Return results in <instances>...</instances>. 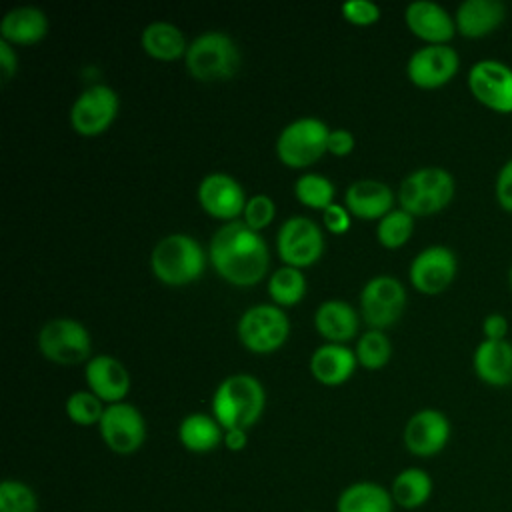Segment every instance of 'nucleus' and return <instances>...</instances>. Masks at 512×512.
<instances>
[{
  "label": "nucleus",
  "instance_id": "obj_1",
  "mask_svg": "<svg viewBox=\"0 0 512 512\" xmlns=\"http://www.w3.org/2000/svg\"><path fill=\"white\" fill-rule=\"evenodd\" d=\"M208 260L224 280L236 286L256 284L270 264L264 236L244 220H230L212 234Z\"/></svg>",
  "mask_w": 512,
  "mask_h": 512
},
{
  "label": "nucleus",
  "instance_id": "obj_2",
  "mask_svg": "<svg viewBox=\"0 0 512 512\" xmlns=\"http://www.w3.org/2000/svg\"><path fill=\"white\" fill-rule=\"evenodd\" d=\"M266 406L262 382L252 374L226 376L212 394V416L224 430H248L258 422Z\"/></svg>",
  "mask_w": 512,
  "mask_h": 512
},
{
  "label": "nucleus",
  "instance_id": "obj_3",
  "mask_svg": "<svg viewBox=\"0 0 512 512\" xmlns=\"http://www.w3.org/2000/svg\"><path fill=\"white\" fill-rule=\"evenodd\" d=\"M206 266L202 244L184 232H172L160 238L150 254V268L158 280L182 286L196 280Z\"/></svg>",
  "mask_w": 512,
  "mask_h": 512
},
{
  "label": "nucleus",
  "instance_id": "obj_4",
  "mask_svg": "<svg viewBox=\"0 0 512 512\" xmlns=\"http://www.w3.org/2000/svg\"><path fill=\"white\" fill-rule=\"evenodd\" d=\"M184 64L196 80H226L240 68V50L226 32L208 30L188 42Z\"/></svg>",
  "mask_w": 512,
  "mask_h": 512
},
{
  "label": "nucleus",
  "instance_id": "obj_5",
  "mask_svg": "<svg viewBox=\"0 0 512 512\" xmlns=\"http://www.w3.org/2000/svg\"><path fill=\"white\" fill-rule=\"evenodd\" d=\"M456 192L454 176L440 166H422L400 182V208L412 216H428L450 204Z\"/></svg>",
  "mask_w": 512,
  "mask_h": 512
},
{
  "label": "nucleus",
  "instance_id": "obj_6",
  "mask_svg": "<svg viewBox=\"0 0 512 512\" xmlns=\"http://www.w3.org/2000/svg\"><path fill=\"white\" fill-rule=\"evenodd\" d=\"M330 128L316 116H302L288 122L276 138L278 158L292 168L316 162L328 150Z\"/></svg>",
  "mask_w": 512,
  "mask_h": 512
},
{
  "label": "nucleus",
  "instance_id": "obj_7",
  "mask_svg": "<svg viewBox=\"0 0 512 512\" xmlns=\"http://www.w3.org/2000/svg\"><path fill=\"white\" fill-rule=\"evenodd\" d=\"M290 334V320L278 304H256L242 312L238 320L240 342L258 354L280 348Z\"/></svg>",
  "mask_w": 512,
  "mask_h": 512
},
{
  "label": "nucleus",
  "instance_id": "obj_8",
  "mask_svg": "<svg viewBox=\"0 0 512 512\" xmlns=\"http://www.w3.org/2000/svg\"><path fill=\"white\" fill-rule=\"evenodd\" d=\"M40 352L58 364H78L92 352V338L86 326L74 318L48 320L38 332Z\"/></svg>",
  "mask_w": 512,
  "mask_h": 512
},
{
  "label": "nucleus",
  "instance_id": "obj_9",
  "mask_svg": "<svg viewBox=\"0 0 512 512\" xmlns=\"http://www.w3.org/2000/svg\"><path fill=\"white\" fill-rule=\"evenodd\" d=\"M468 90L484 108L512 114V66L496 58H482L468 70Z\"/></svg>",
  "mask_w": 512,
  "mask_h": 512
},
{
  "label": "nucleus",
  "instance_id": "obj_10",
  "mask_svg": "<svg viewBox=\"0 0 512 512\" xmlns=\"http://www.w3.org/2000/svg\"><path fill=\"white\" fill-rule=\"evenodd\" d=\"M404 306L406 288L396 276L390 274L372 276L360 292L362 316L376 330L394 324L402 316Z\"/></svg>",
  "mask_w": 512,
  "mask_h": 512
},
{
  "label": "nucleus",
  "instance_id": "obj_11",
  "mask_svg": "<svg viewBox=\"0 0 512 512\" xmlns=\"http://www.w3.org/2000/svg\"><path fill=\"white\" fill-rule=\"evenodd\" d=\"M276 250L288 266H310L322 256V230L308 216H290L278 228Z\"/></svg>",
  "mask_w": 512,
  "mask_h": 512
},
{
  "label": "nucleus",
  "instance_id": "obj_12",
  "mask_svg": "<svg viewBox=\"0 0 512 512\" xmlns=\"http://www.w3.org/2000/svg\"><path fill=\"white\" fill-rule=\"evenodd\" d=\"M98 430L104 444L122 456L136 452L146 440V420L142 412L124 400L104 408Z\"/></svg>",
  "mask_w": 512,
  "mask_h": 512
},
{
  "label": "nucleus",
  "instance_id": "obj_13",
  "mask_svg": "<svg viewBox=\"0 0 512 512\" xmlns=\"http://www.w3.org/2000/svg\"><path fill=\"white\" fill-rule=\"evenodd\" d=\"M120 108L118 92L108 84H92L84 88L72 108H70V124L76 132L84 136H94L104 132L112 120L116 118Z\"/></svg>",
  "mask_w": 512,
  "mask_h": 512
},
{
  "label": "nucleus",
  "instance_id": "obj_14",
  "mask_svg": "<svg viewBox=\"0 0 512 512\" xmlns=\"http://www.w3.org/2000/svg\"><path fill=\"white\" fill-rule=\"evenodd\" d=\"M458 260L452 248L432 244L422 248L410 262V282L422 294H440L456 278Z\"/></svg>",
  "mask_w": 512,
  "mask_h": 512
},
{
  "label": "nucleus",
  "instance_id": "obj_15",
  "mask_svg": "<svg viewBox=\"0 0 512 512\" xmlns=\"http://www.w3.org/2000/svg\"><path fill=\"white\" fill-rule=\"evenodd\" d=\"M460 68V56L450 44H424L406 62V74L420 88H440L448 84Z\"/></svg>",
  "mask_w": 512,
  "mask_h": 512
},
{
  "label": "nucleus",
  "instance_id": "obj_16",
  "mask_svg": "<svg viewBox=\"0 0 512 512\" xmlns=\"http://www.w3.org/2000/svg\"><path fill=\"white\" fill-rule=\"evenodd\" d=\"M450 420L442 410L422 408L414 412L404 426V446L418 458L440 454L450 440Z\"/></svg>",
  "mask_w": 512,
  "mask_h": 512
},
{
  "label": "nucleus",
  "instance_id": "obj_17",
  "mask_svg": "<svg viewBox=\"0 0 512 512\" xmlns=\"http://www.w3.org/2000/svg\"><path fill=\"white\" fill-rule=\"evenodd\" d=\"M246 200L242 184L226 172H210L198 184L200 206L216 218L236 220L244 212Z\"/></svg>",
  "mask_w": 512,
  "mask_h": 512
},
{
  "label": "nucleus",
  "instance_id": "obj_18",
  "mask_svg": "<svg viewBox=\"0 0 512 512\" xmlns=\"http://www.w3.org/2000/svg\"><path fill=\"white\" fill-rule=\"evenodd\" d=\"M406 26L426 44H448L456 34L454 16L432 0H414L404 10Z\"/></svg>",
  "mask_w": 512,
  "mask_h": 512
},
{
  "label": "nucleus",
  "instance_id": "obj_19",
  "mask_svg": "<svg viewBox=\"0 0 512 512\" xmlns=\"http://www.w3.org/2000/svg\"><path fill=\"white\" fill-rule=\"evenodd\" d=\"M88 388L108 404L122 402L130 390L128 368L110 354H96L84 368Z\"/></svg>",
  "mask_w": 512,
  "mask_h": 512
},
{
  "label": "nucleus",
  "instance_id": "obj_20",
  "mask_svg": "<svg viewBox=\"0 0 512 512\" xmlns=\"http://www.w3.org/2000/svg\"><path fill=\"white\" fill-rule=\"evenodd\" d=\"M472 368L480 382L492 388L512 386V342L482 340L472 354Z\"/></svg>",
  "mask_w": 512,
  "mask_h": 512
},
{
  "label": "nucleus",
  "instance_id": "obj_21",
  "mask_svg": "<svg viewBox=\"0 0 512 512\" xmlns=\"http://www.w3.org/2000/svg\"><path fill=\"white\" fill-rule=\"evenodd\" d=\"M506 20V6L500 0H464L458 4L454 22L464 38H486Z\"/></svg>",
  "mask_w": 512,
  "mask_h": 512
},
{
  "label": "nucleus",
  "instance_id": "obj_22",
  "mask_svg": "<svg viewBox=\"0 0 512 512\" xmlns=\"http://www.w3.org/2000/svg\"><path fill=\"white\" fill-rule=\"evenodd\" d=\"M348 212L360 218H382L392 210L394 192L392 188L376 178L354 180L344 194Z\"/></svg>",
  "mask_w": 512,
  "mask_h": 512
},
{
  "label": "nucleus",
  "instance_id": "obj_23",
  "mask_svg": "<svg viewBox=\"0 0 512 512\" xmlns=\"http://www.w3.org/2000/svg\"><path fill=\"white\" fill-rule=\"evenodd\" d=\"M356 354L340 342L320 344L310 356V370L314 378L326 386L342 384L356 368Z\"/></svg>",
  "mask_w": 512,
  "mask_h": 512
},
{
  "label": "nucleus",
  "instance_id": "obj_24",
  "mask_svg": "<svg viewBox=\"0 0 512 512\" xmlns=\"http://www.w3.org/2000/svg\"><path fill=\"white\" fill-rule=\"evenodd\" d=\"M48 32V16L32 4L10 8L0 22V34L10 44H34Z\"/></svg>",
  "mask_w": 512,
  "mask_h": 512
},
{
  "label": "nucleus",
  "instance_id": "obj_25",
  "mask_svg": "<svg viewBox=\"0 0 512 512\" xmlns=\"http://www.w3.org/2000/svg\"><path fill=\"white\" fill-rule=\"evenodd\" d=\"M394 506L390 490L372 480L352 482L336 498V512H392Z\"/></svg>",
  "mask_w": 512,
  "mask_h": 512
},
{
  "label": "nucleus",
  "instance_id": "obj_26",
  "mask_svg": "<svg viewBox=\"0 0 512 512\" xmlns=\"http://www.w3.org/2000/svg\"><path fill=\"white\" fill-rule=\"evenodd\" d=\"M314 326L328 342H344L358 330V316L346 300H324L314 312Z\"/></svg>",
  "mask_w": 512,
  "mask_h": 512
},
{
  "label": "nucleus",
  "instance_id": "obj_27",
  "mask_svg": "<svg viewBox=\"0 0 512 512\" xmlns=\"http://www.w3.org/2000/svg\"><path fill=\"white\" fill-rule=\"evenodd\" d=\"M178 440L186 450L204 454L214 450L224 440V428L212 414L192 412L180 420Z\"/></svg>",
  "mask_w": 512,
  "mask_h": 512
},
{
  "label": "nucleus",
  "instance_id": "obj_28",
  "mask_svg": "<svg viewBox=\"0 0 512 512\" xmlns=\"http://www.w3.org/2000/svg\"><path fill=\"white\" fill-rule=\"evenodd\" d=\"M434 490V482L430 474L424 468L418 466H408L400 470L390 486V494L396 506L404 510H416L422 508Z\"/></svg>",
  "mask_w": 512,
  "mask_h": 512
},
{
  "label": "nucleus",
  "instance_id": "obj_29",
  "mask_svg": "<svg viewBox=\"0 0 512 512\" xmlns=\"http://www.w3.org/2000/svg\"><path fill=\"white\" fill-rule=\"evenodd\" d=\"M140 42L142 48L158 60H174L178 56H184L188 48L184 32L176 24L166 20H154L146 24Z\"/></svg>",
  "mask_w": 512,
  "mask_h": 512
},
{
  "label": "nucleus",
  "instance_id": "obj_30",
  "mask_svg": "<svg viewBox=\"0 0 512 512\" xmlns=\"http://www.w3.org/2000/svg\"><path fill=\"white\" fill-rule=\"evenodd\" d=\"M268 294L278 306H294L306 294V278L296 266H282L268 280Z\"/></svg>",
  "mask_w": 512,
  "mask_h": 512
},
{
  "label": "nucleus",
  "instance_id": "obj_31",
  "mask_svg": "<svg viewBox=\"0 0 512 512\" xmlns=\"http://www.w3.org/2000/svg\"><path fill=\"white\" fill-rule=\"evenodd\" d=\"M334 192V182L318 172H306L294 182L296 198L310 208L324 210L334 202Z\"/></svg>",
  "mask_w": 512,
  "mask_h": 512
},
{
  "label": "nucleus",
  "instance_id": "obj_32",
  "mask_svg": "<svg viewBox=\"0 0 512 512\" xmlns=\"http://www.w3.org/2000/svg\"><path fill=\"white\" fill-rule=\"evenodd\" d=\"M414 232V216L402 208H392L376 224L378 242L386 248H398L408 242Z\"/></svg>",
  "mask_w": 512,
  "mask_h": 512
},
{
  "label": "nucleus",
  "instance_id": "obj_33",
  "mask_svg": "<svg viewBox=\"0 0 512 512\" xmlns=\"http://www.w3.org/2000/svg\"><path fill=\"white\" fill-rule=\"evenodd\" d=\"M354 354L362 366H366L370 370H378L390 360L392 344L382 330L370 328L358 338Z\"/></svg>",
  "mask_w": 512,
  "mask_h": 512
},
{
  "label": "nucleus",
  "instance_id": "obj_34",
  "mask_svg": "<svg viewBox=\"0 0 512 512\" xmlns=\"http://www.w3.org/2000/svg\"><path fill=\"white\" fill-rule=\"evenodd\" d=\"M102 400L92 390H76L66 398L64 410L68 418L78 426H92L98 424L104 414Z\"/></svg>",
  "mask_w": 512,
  "mask_h": 512
},
{
  "label": "nucleus",
  "instance_id": "obj_35",
  "mask_svg": "<svg viewBox=\"0 0 512 512\" xmlns=\"http://www.w3.org/2000/svg\"><path fill=\"white\" fill-rule=\"evenodd\" d=\"M0 512H38V496L34 488L22 480H2Z\"/></svg>",
  "mask_w": 512,
  "mask_h": 512
},
{
  "label": "nucleus",
  "instance_id": "obj_36",
  "mask_svg": "<svg viewBox=\"0 0 512 512\" xmlns=\"http://www.w3.org/2000/svg\"><path fill=\"white\" fill-rule=\"evenodd\" d=\"M274 214H276L274 200L268 194H254V196H250L246 200V206H244V212H242V220L250 228L260 232L262 228H266L274 220Z\"/></svg>",
  "mask_w": 512,
  "mask_h": 512
},
{
  "label": "nucleus",
  "instance_id": "obj_37",
  "mask_svg": "<svg viewBox=\"0 0 512 512\" xmlns=\"http://www.w3.org/2000/svg\"><path fill=\"white\" fill-rule=\"evenodd\" d=\"M340 10L342 16L354 24H372L380 18V6L372 0H346Z\"/></svg>",
  "mask_w": 512,
  "mask_h": 512
},
{
  "label": "nucleus",
  "instance_id": "obj_38",
  "mask_svg": "<svg viewBox=\"0 0 512 512\" xmlns=\"http://www.w3.org/2000/svg\"><path fill=\"white\" fill-rule=\"evenodd\" d=\"M494 196H496V202L498 206L512 214V158H508L498 174H496V180H494Z\"/></svg>",
  "mask_w": 512,
  "mask_h": 512
},
{
  "label": "nucleus",
  "instance_id": "obj_39",
  "mask_svg": "<svg viewBox=\"0 0 512 512\" xmlns=\"http://www.w3.org/2000/svg\"><path fill=\"white\" fill-rule=\"evenodd\" d=\"M322 222L330 232L342 234L350 228V212H348V208L332 202L330 206H326L322 210Z\"/></svg>",
  "mask_w": 512,
  "mask_h": 512
},
{
  "label": "nucleus",
  "instance_id": "obj_40",
  "mask_svg": "<svg viewBox=\"0 0 512 512\" xmlns=\"http://www.w3.org/2000/svg\"><path fill=\"white\" fill-rule=\"evenodd\" d=\"M508 318L500 312H490L482 318V336L484 340H506L508 336Z\"/></svg>",
  "mask_w": 512,
  "mask_h": 512
},
{
  "label": "nucleus",
  "instance_id": "obj_41",
  "mask_svg": "<svg viewBox=\"0 0 512 512\" xmlns=\"http://www.w3.org/2000/svg\"><path fill=\"white\" fill-rule=\"evenodd\" d=\"M354 148V134L346 128H334L328 134V152L344 156Z\"/></svg>",
  "mask_w": 512,
  "mask_h": 512
},
{
  "label": "nucleus",
  "instance_id": "obj_42",
  "mask_svg": "<svg viewBox=\"0 0 512 512\" xmlns=\"http://www.w3.org/2000/svg\"><path fill=\"white\" fill-rule=\"evenodd\" d=\"M18 68V56L16 50L10 42H6L4 38H0V72H2V80H10L16 74Z\"/></svg>",
  "mask_w": 512,
  "mask_h": 512
},
{
  "label": "nucleus",
  "instance_id": "obj_43",
  "mask_svg": "<svg viewBox=\"0 0 512 512\" xmlns=\"http://www.w3.org/2000/svg\"><path fill=\"white\" fill-rule=\"evenodd\" d=\"M224 446L228 448V450H232V452H240V450H244L246 448V444H248V434H246V430H242V428H232V430H224Z\"/></svg>",
  "mask_w": 512,
  "mask_h": 512
},
{
  "label": "nucleus",
  "instance_id": "obj_44",
  "mask_svg": "<svg viewBox=\"0 0 512 512\" xmlns=\"http://www.w3.org/2000/svg\"><path fill=\"white\" fill-rule=\"evenodd\" d=\"M508 286H510V292H512V264L508 268Z\"/></svg>",
  "mask_w": 512,
  "mask_h": 512
},
{
  "label": "nucleus",
  "instance_id": "obj_45",
  "mask_svg": "<svg viewBox=\"0 0 512 512\" xmlns=\"http://www.w3.org/2000/svg\"><path fill=\"white\" fill-rule=\"evenodd\" d=\"M310 512H316V510H310Z\"/></svg>",
  "mask_w": 512,
  "mask_h": 512
}]
</instances>
